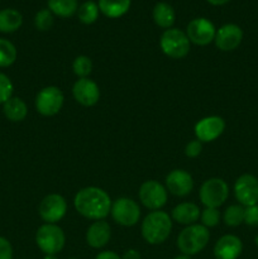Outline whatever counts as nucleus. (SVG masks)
Instances as JSON below:
<instances>
[{
  "instance_id": "obj_32",
  "label": "nucleus",
  "mask_w": 258,
  "mask_h": 259,
  "mask_svg": "<svg viewBox=\"0 0 258 259\" xmlns=\"http://www.w3.org/2000/svg\"><path fill=\"white\" fill-rule=\"evenodd\" d=\"M244 223L249 227H258V204L245 207Z\"/></svg>"
},
{
  "instance_id": "obj_19",
  "label": "nucleus",
  "mask_w": 258,
  "mask_h": 259,
  "mask_svg": "<svg viewBox=\"0 0 258 259\" xmlns=\"http://www.w3.org/2000/svg\"><path fill=\"white\" fill-rule=\"evenodd\" d=\"M200 207L194 202H181L177 205L174 210H172V220L181 225H189L196 224L197 220L200 219Z\"/></svg>"
},
{
  "instance_id": "obj_20",
  "label": "nucleus",
  "mask_w": 258,
  "mask_h": 259,
  "mask_svg": "<svg viewBox=\"0 0 258 259\" xmlns=\"http://www.w3.org/2000/svg\"><path fill=\"white\" fill-rule=\"evenodd\" d=\"M3 113L8 120L18 123V121L24 120L25 116L28 115L27 104L20 98L12 96L9 100L3 104Z\"/></svg>"
},
{
  "instance_id": "obj_14",
  "label": "nucleus",
  "mask_w": 258,
  "mask_h": 259,
  "mask_svg": "<svg viewBox=\"0 0 258 259\" xmlns=\"http://www.w3.org/2000/svg\"><path fill=\"white\" fill-rule=\"evenodd\" d=\"M243 39V30L240 29L239 25L233 24H224L220 27L215 33V46L223 52H230L234 51L235 48L239 47Z\"/></svg>"
},
{
  "instance_id": "obj_17",
  "label": "nucleus",
  "mask_w": 258,
  "mask_h": 259,
  "mask_svg": "<svg viewBox=\"0 0 258 259\" xmlns=\"http://www.w3.org/2000/svg\"><path fill=\"white\" fill-rule=\"evenodd\" d=\"M242 240L233 234L223 235L214 247V255L217 259H237L242 254Z\"/></svg>"
},
{
  "instance_id": "obj_10",
  "label": "nucleus",
  "mask_w": 258,
  "mask_h": 259,
  "mask_svg": "<svg viewBox=\"0 0 258 259\" xmlns=\"http://www.w3.org/2000/svg\"><path fill=\"white\" fill-rule=\"evenodd\" d=\"M38 212L46 224H56L62 220L67 212V202L61 195L50 194L40 201Z\"/></svg>"
},
{
  "instance_id": "obj_37",
  "label": "nucleus",
  "mask_w": 258,
  "mask_h": 259,
  "mask_svg": "<svg viewBox=\"0 0 258 259\" xmlns=\"http://www.w3.org/2000/svg\"><path fill=\"white\" fill-rule=\"evenodd\" d=\"M206 2L210 3L211 5H215V7H219V5L227 4V3L230 2V0H206Z\"/></svg>"
},
{
  "instance_id": "obj_25",
  "label": "nucleus",
  "mask_w": 258,
  "mask_h": 259,
  "mask_svg": "<svg viewBox=\"0 0 258 259\" xmlns=\"http://www.w3.org/2000/svg\"><path fill=\"white\" fill-rule=\"evenodd\" d=\"M99 12H100L99 10V5L95 2H93V0L82 3L77 9L78 20L82 24H93V23H95L98 20Z\"/></svg>"
},
{
  "instance_id": "obj_22",
  "label": "nucleus",
  "mask_w": 258,
  "mask_h": 259,
  "mask_svg": "<svg viewBox=\"0 0 258 259\" xmlns=\"http://www.w3.org/2000/svg\"><path fill=\"white\" fill-rule=\"evenodd\" d=\"M175 19H176V14L175 10L168 3H157L153 8V20L158 27L164 28V29H169L174 25Z\"/></svg>"
},
{
  "instance_id": "obj_9",
  "label": "nucleus",
  "mask_w": 258,
  "mask_h": 259,
  "mask_svg": "<svg viewBox=\"0 0 258 259\" xmlns=\"http://www.w3.org/2000/svg\"><path fill=\"white\" fill-rule=\"evenodd\" d=\"M139 200L147 209L156 211L166 205L168 199V191L162 184L156 180H149L142 184L138 192Z\"/></svg>"
},
{
  "instance_id": "obj_18",
  "label": "nucleus",
  "mask_w": 258,
  "mask_h": 259,
  "mask_svg": "<svg viewBox=\"0 0 258 259\" xmlns=\"http://www.w3.org/2000/svg\"><path fill=\"white\" fill-rule=\"evenodd\" d=\"M111 238L110 225L105 220H96L86 232V243L94 249H100L105 247Z\"/></svg>"
},
{
  "instance_id": "obj_40",
  "label": "nucleus",
  "mask_w": 258,
  "mask_h": 259,
  "mask_svg": "<svg viewBox=\"0 0 258 259\" xmlns=\"http://www.w3.org/2000/svg\"><path fill=\"white\" fill-rule=\"evenodd\" d=\"M254 242H255V244H257V247H258V234L255 235V239H254Z\"/></svg>"
},
{
  "instance_id": "obj_27",
  "label": "nucleus",
  "mask_w": 258,
  "mask_h": 259,
  "mask_svg": "<svg viewBox=\"0 0 258 259\" xmlns=\"http://www.w3.org/2000/svg\"><path fill=\"white\" fill-rule=\"evenodd\" d=\"M223 220L228 227H239L244 223V207L242 205H230L224 211Z\"/></svg>"
},
{
  "instance_id": "obj_21",
  "label": "nucleus",
  "mask_w": 258,
  "mask_h": 259,
  "mask_svg": "<svg viewBox=\"0 0 258 259\" xmlns=\"http://www.w3.org/2000/svg\"><path fill=\"white\" fill-rule=\"evenodd\" d=\"M132 0H99V10L105 17L116 19L125 14L129 10Z\"/></svg>"
},
{
  "instance_id": "obj_1",
  "label": "nucleus",
  "mask_w": 258,
  "mask_h": 259,
  "mask_svg": "<svg viewBox=\"0 0 258 259\" xmlns=\"http://www.w3.org/2000/svg\"><path fill=\"white\" fill-rule=\"evenodd\" d=\"M111 199L108 192L100 187H83L73 199L76 211L86 219L104 220L111 210Z\"/></svg>"
},
{
  "instance_id": "obj_33",
  "label": "nucleus",
  "mask_w": 258,
  "mask_h": 259,
  "mask_svg": "<svg viewBox=\"0 0 258 259\" xmlns=\"http://www.w3.org/2000/svg\"><path fill=\"white\" fill-rule=\"evenodd\" d=\"M201 151L202 143L200 141H197V139L189 142V143L186 144V147H185V154H186V157H189V158H196V157H199L200 154H201Z\"/></svg>"
},
{
  "instance_id": "obj_29",
  "label": "nucleus",
  "mask_w": 258,
  "mask_h": 259,
  "mask_svg": "<svg viewBox=\"0 0 258 259\" xmlns=\"http://www.w3.org/2000/svg\"><path fill=\"white\" fill-rule=\"evenodd\" d=\"M34 25L40 32H46V30H50L52 28L53 14L50 12V9H42L35 14Z\"/></svg>"
},
{
  "instance_id": "obj_15",
  "label": "nucleus",
  "mask_w": 258,
  "mask_h": 259,
  "mask_svg": "<svg viewBox=\"0 0 258 259\" xmlns=\"http://www.w3.org/2000/svg\"><path fill=\"white\" fill-rule=\"evenodd\" d=\"M72 95L82 106H94L100 99V89L95 81L89 77L78 78L72 86Z\"/></svg>"
},
{
  "instance_id": "obj_31",
  "label": "nucleus",
  "mask_w": 258,
  "mask_h": 259,
  "mask_svg": "<svg viewBox=\"0 0 258 259\" xmlns=\"http://www.w3.org/2000/svg\"><path fill=\"white\" fill-rule=\"evenodd\" d=\"M13 82L5 73L0 72V104H4L13 96Z\"/></svg>"
},
{
  "instance_id": "obj_35",
  "label": "nucleus",
  "mask_w": 258,
  "mask_h": 259,
  "mask_svg": "<svg viewBox=\"0 0 258 259\" xmlns=\"http://www.w3.org/2000/svg\"><path fill=\"white\" fill-rule=\"evenodd\" d=\"M95 259H121L115 252H111V250H105V252H100L96 255Z\"/></svg>"
},
{
  "instance_id": "obj_30",
  "label": "nucleus",
  "mask_w": 258,
  "mask_h": 259,
  "mask_svg": "<svg viewBox=\"0 0 258 259\" xmlns=\"http://www.w3.org/2000/svg\"><path fill=\"white\" fill-rule=\"evenodd\" d=\"M200 219H201V225H204L205 228H214L220 222V211L212 207H205L201 211Z\"/></svg>"
},
{
  "instance_id": "obj_12",
  "label": "nucleus",
  "mask_w": 258,
  "mask_h": 259,
  "mask_svg": "<svg viewBox=\"0 0 258 259\" xmlns=\"http://www.w3.org/2000/svg\"><path fill=\"white\" fill-rule=\"evenodd\" d=\"M235 199L242 206H252L258 204V179L253 175L245 174L238 177L234 184Z\"/></svg>"
},
{
  "instance_id": "obj_6",
  "label": "nucleus",
  "mask_w": 258,
  "mask_h": 259,
  "mask_svg": "<svg viewBox=\"0 0 258 259\" xmlns=\"http://www.w3.org/2000/svg\"><path fill=\"white\" fill-rule=\"evenodd\" d=\"M229 196V186L222 179H209L201 185L199 191L200 201L205 207L218 209L227 201Z\"/></svg>"
},
{
  "instance_id": "obj_23",
  "label": "nucleus",
  "mask_w": 258,
  "mask_h": 259,
  "mask_svg": "<svg viewBox=\"0 0 258 259\" xmlns=\"http://www.w3.org/2000/svg\"><path fill=\"white\" fill-rule=\"evenodd\" d=\"M23 24V17L15 9L0 10V32L13 33L19 29Z\"/></svg>"
},
{
  "instance_id": "obj_16",
  "label": "nucleus",
  "mask_w": 258,
  "mask_h": 259,
  "mask_svg": "<svg viewBox=\"0 0 258 259\" xmlns=\"http://www.w3.org/2000/svg\"><path fill=\"white\" fill-rule=\"evenodd\" d=\"M166 189L175 196H187L194 189V180L185 169H174L166 177Z\"/></svg>"
},
{
  "instance_id": "obj_28",
  "label": "nucleus",
  "mask_w": 258,
  "mask_h": 259,
  "mask_svg": "<svg viewBox=\"0 0 258 259\" xmlns=\"http://www.w3.org/2000/svg\"><path fill=\"white\" fill-rule=\"evenodd\" d=\"M72 70L73 73L77 76L78 78H85L93 71V62L88 56H77L73 60L72 63Z\"/></svg>"
},
{
  "instance_id": "obj_34",
  "label": "nucleus",
  "mask_w": 258,
  "mask_h": 259,
  "mask_svg": "<svg viewBox=\"0 0 258 259\" xmlns=\"http://www.w3.org/2000/svg\"><path fill=\"white\" fill-rule=\"evenodd\" d=\"M0 259H13V247L4 237H0Z\"/></svg>"
},
{
  "instance_id": "obj_3",
  "label": "nucleus",
  "mask_w": 258,
  "mask_h": 259,
  "mask_svg": "<svg viewBox=\"0 0 258 259\" xmlns=\"http://www.w3.org/2000/svg\"><path fill=\"white\" fill-rule=\"evenodd\" d=\"M210 240V232L201 224H192L184 228L177 237V248L182 254L195 255L201 252Z\"/></svg>"
},
{
  "instance_id": "obj_4",
  "label": "nucleus",
  "mask_w": 258,
  "mask_h": 259,
  "mask_svg": "<svg viewBox=\"0 0 258 259\" xmlns=\"http://www.w3.org/2000/svg\"><path fill=\"white\" fill-rule=\"evenodd\" d=\"M159 47L162 52L169 58L181 60L186 57L190 52V40L186 33L177 28L166 29L159 39Z\"/></svg>"
},
{
  "instance_id": "obj_5",
  "label": "nucleus",
  "mask_w": 258,
  "mask_h": 259,
  "mask_svg": "<svg viewBox=\"0 0 258 259\" xmlns=\"http://www.w3.org/2000/svg\"><path fill=\"white\" fill-rule=\"evenodd\" d=\"M35 243L45 254H57L63 249L66 235L56 224H43L35 233Z\"/></svg>"
},
{
  "instance_id": "obj_39",
  "label": "nucleus",
  "mask_w": 258,
  "mask_h": 259,
  "mask_svg": "<svg viewBox=\"0 0 258 259\" xmlns=\"http://www.w3.org/2000/svg\"><path fill=\"white\" fill-rule=\"evenodd\" d=\"M43 259H58L55 254H46V257Z\"/></svg>"
},
{
  "instance_id": "obj_2",
  "label": "nucleus",
  "mask_w": 258,
  "mask_h": 259,
  "mask_svg": "<svg viewBox=\"0 0 258 259\" xmlns=\"http://www.w3.org/2000/svg\"><path fill=\"white\" fill-rule=\"evenodd\" d=\"M171 230L172 218L161 210L151 211L142 222V237L148 244H162L169 237Z\"/></svg>"
},
{
  "instance_id": "obj_38",
  "label": "nucleus",
  "mask_w": 258,
  "mask_h": 259,
  "mask_svg": "<svg viewBox=\"0 0 258 259\" xmlns=\"http://www.w3.org/2000/svg\"><path fill=\"white\" fill-rule=\"evenodd\" d=\"M174 259H191V258H190V255H186V254H180V255H177V257H175Z\"/></svg>"
},
{
  "instance_id": "obj_8",
  "label": "nucleus",
  "mask_w": 258,
  "mask_h": 259,
  "mask_svg": "<svg viewBox=\"0 0 258 259\" xmlns=\"http://www.w3.org/2000/svg\"><path fill=\"white\" fill-rule=\"evenodd\" d=\"M65 96L61 89L56 86L43 88L35 96V109L43 116H53L60 113Z\"/></svg>"
},
{
  "instance_id": "obj_11",
  "label": "nucleus",
  "mask_w": 258,
  "mask_h": 259,
  "mask_svg": "<svg viewBox=\"0 0 258 259\" xmlns=\"http://www.w3.org/2000/svg\"><path fill=\"white\" fill-rule=\"evenodd\" d=\"M186 35L190 43L196 46H207L215 39V29L212 22L206 18H195L187 24Z\"/></svg>"
},
{
  "instance_id": "obj_26",
  "label": "nucleus",
  "mask_w": 258,
  "mask_h": 259,
  "mask_svg": "<svg viewBox=\"0 0 258 259\" xmlns=\"http://www.w3.org/2000/svg\"><path fill=\"white\" fill-rule=\"evenodd\" d=\"M17 48L10 40L0 38V67H9L17 60Z\"/></svg>"
},
{
  "instance_id": "obj_41",
  "label": "nucleus",
  "mask_w": 258,
  "mask_h": 259,
  "mask_svg": "<svg viewBox=\"0 0 258 259\" xmlns=\"http://www.w3.org/2000/svg\"><path fill=\"white\" fill-rule=\"evenodd\" d=\"M70 259H76V258H70Z\"/></svg>"
},
{
  "instance_id": "obj_7",
  "label": "nucleus",
  "mask_w": 258,
  "mask_h": 259,
  "mask_svg": "<svg viewBox=\"0 0 258 259\" xmlns=\"http://www.w3.org/2000/svg\"><path fill=\"white\" fill-rule=\"evenodd\" d=\"M111 218L121 227H133L141 219V207L129 197H119L111 204Z\"/></svg>"
},
{
  "instance_id": "obj_36",
  "label": "nucleus",
  "mask_w": 258,
  "mask_h": 259,
  "mask_svg": "<svg viewBox=\"0 0 258 259\" xmlns=\"http://www.w3.org/2000/svg\"><path fill=\"white\" fill-rule=\"evenodd\" d=\"M121 259H141V254H139L138 250L128 249L125 250V253H124Z\"/></svg>"
},
{
  "instance_id": "obj_24",
  "label": "nucleus",
  "mask_w": 258,
  "mask_h": 259,
  "mask_svg": "<svg viewBox=\"0 0 258 259\" xmlns=\"http://www.w3.org/2000/svg\"><path fill=\"white\" fill-rule=\"evenodd\" d=\"M48 9L60 18H70L77 13V0H48Z\"/></svg>"
},
{
  "instance_id": "obj_13",
  "label": "nucleus",
  "mask_w": 258,
  "mask_h": 259,
  "mask_svg": "<svg viewBox=\"0 0 258 259\" xmlns=\"http://www.w3.org/2000/svg\"><path fill=\"white\" fill-rule=\"evenodd\" d=\"M225 131V121L222 116L211 115L202 118L195 124V136L201 143H209L219 138Z\"/></svg>"
}]
</instances>
